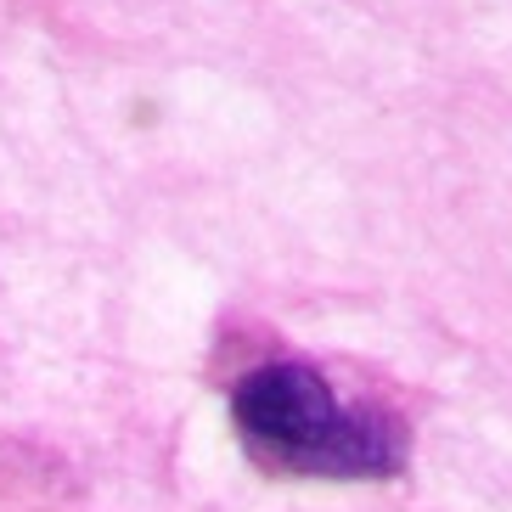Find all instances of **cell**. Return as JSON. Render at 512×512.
I'll use <instances>...</instances> for the list:
<instances>
[{
  "label": "cell",
  "instance_id": "obj_1",
  "mask_svg": "<svg viewBox=\"0 0 512 512\" xmlns=\"http://www.w3.org/2000/svg\"><path fill=\"white\" fill-rule=\"evenodd\" d=\"M237 428L265 462L327 479H372L400 467V434L389 417L344 406L332 383L304 361H276L242 377Z\"/></svg>",
  "mask_w": 512,
  "mask_h": 512
}]
</instances>
